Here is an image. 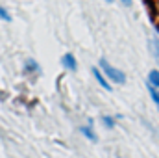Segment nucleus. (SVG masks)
Returning a JSON list of instances; mask_svg holds the SVG:
<instances>
[{
	"mask_svg": "<svg viewBox=\"0 0 159 158\" xmlns=\"http://www.w3.org/2000/svg\"><path fill=\"white\" fill-rule=\"evenodd\" d=\"M0 19H2V21H6V22H11V15L7 13V9H6L2 4H0Z\"/></svg>",
	"mask_w": 159,
	"mask_h": 158,
	"instance_id": "nucleus-11",
	"label": "nucleus"
},
{
	"mask_svg": "<svg viewBox=\"0 0 159 158\" xmlns=\"http://www.w3.org/2000/svg\"><path fill=\"white\" fill-rule=\"evenodd\" d=\"M156 32H157V36H159V22H157V26H156Z\"/></svg>",
	"mask_w": 159,
	"mask_h": 158,
	"instance_id": "nucleus-13",
	"label": "nucleus"
},
{
	"mask_svg": "<svg viewBox=\"0 0 159 158\" xmlns=\"http://www.w3.org/2000/svg\"><path fill=\"white\" fill-rule=\"evenodd\" d=\"M150 50H152V54H154L156 63L159 65V41L157 39H150Z\"/></svg>",
	"mask_w": 159,
	"mask_h": 158,
	"instance_id": "nucleus-8",
	"label": "nucleus"
},
{
	"mask_svg": "<svg viewBox=\"0 0 159 158\" xmlns=\"http://www.w3.org/2000/svg\"><path fill=\"white\" fill-rule=\"evenodd\" d=\"M148 93H150V97L154 99V102L157 104V108H159V91L156 89V87H152V86L148 84Z\"/></svg>",
	"mask_w": 159,
	"mask_h": 158,
	"instance_id": "nucleus-10",
	"label": "nucleus"
},
{
	"mask_svg": "<svg viewBox=\"0 0 159 158\" xmlns=\"http://www.w3.org/2000/svg\"><path fill=\"white\" fill-rule=\"evenodd\" d=\"M91 73H93V77L96 78V82H98V84H100V86H102V87H104L106 91H113V87H111V84L107 82V78H106V77L102 75V71H100L98 67H93V69H91Z\"/></svg>",
	"mask_w": 159,
	"mask_h": 158,
	"instance_id": "nucleus-4",
	"label": "nucleus"
},
{
	"mask_svg": "<svg viewBox=\"0 0 159 158\" xmlns=\"http://www.w3.org/2000/svg\"><path fill=\"white\" fill-rule=\"evenodd\" d=\"M98 69H100V71H102V75L107 78V82L111 80V82H115V84H119V86L126 84V75H124L120 69L113 67L106 58H100V62H98Z\"/></svg>",
	"mask_w": 159,
	"mask_h": 158,
	"instance_id": "nucleus-1",
	"label": "nucleus"
},
{
	"mask_svg": "<svg viewBox=\"0 0 159 158\" xmlns=\"http://www.w3.org/2000/svg\"><path fill=\"white\" fill-rule=\"evenodd\" d=\"M120 2H122L124 6H131V0H120Z\"/></svg>",
	"mask_w": 159,
	"mask_h": 158,
	"instance_id": "nucleus-12",
	"label": "nucleus"
},
{
	"mask_svg": "<svg viewBox=\"0 0 159 158\" xmlns=\"http://www.w3.org/2000/svg\"><path fill=\"white\" fill-rule=\"evenodd\" d=\"M102 123H104L106 128H113V126H115V117H111V116H102Z\"/></svg>",
	"mask_w": 159,
	"mask_h": 158,
	"instance_id": "nucleus-9",
	"label": "nucleus"
},
{
	"mask_svg": "<svg viewBox=\"0 0 159 158\" xmlns=\"http://www.w3.org/2000/svg\"><path fill=\"white\" fill-rule=\"evenodd\" d=\"M24 73H41L39 63H37L34 58H28V60L24 62Z\"/></svg>",
	"mask_w": 159,
	"mask_h": 158,
	"instance_id": "nucleus-6",
	"label": "nucleus"
},
{
	"mask_svg": "<svg viewBox=\"0 0 159 158\" xmlns=\"http://www.w3.org/2000/svg\"><path fill=\"white\" fill-rule=\"evenodd\" d=\"M80 132H81L89 141H93V143H96V141H98V136H96V132L93 130V121H89V125H87V126H80Z\"/></svg>",
	"mask_w": 159,
	"mask_h": 158,
	"instance_id": "nucleus-5",
	"label": "nucleus"
},
{
	"mask_svg": "<svg viewBox=\"0 0 159 158\" xmlns=\"http://www.w3.org/2000/svg\"><path fill=\"white\" fill-rule=\"evenodd\" d=\"M61 65H63L67 71H70V73H76V71H78V62H76V58H74L70 52H67V54L61 58Z\"/></svg>",
	"mask_w": 159,
	"mask_h": 158,
	"instance_id": "nucleus-3",
	"label": "nucleus"
},
{
	"mask_svg": "<svg viewBox=\"0 0 159 158\" xmlns=\"http://www.w3.org/2000/svg\"><path fill=\"white\" fill-rule=\"evenodd\" d=\"M104 2H107V4H111V2H113V0H104Z\"/></svg>",
	"mask_w": 159,
	"mask_h": 158,
	"instance_id": "nucleus-14",
	"label": "nucleus"
},
{
	"mask_svg": "<svg viewBox=\"0 0 159 158\" xmlns=\"http://www.w3.org/2000/svg\"><path fill=\"white\" fill-rule=\"evenodd\" d=\"M148 84L152 87H159V71L157 69H154V71L148 73Z\"/></svg>",
	"mask_w": 159,
	"mask_h": 158,
	"instance_id": "nucleus-7",
	"label": "nucleus"
},
{
	"mask_svg": "<svg viewBox=\"0 0 159 158\" xmlns=\"http://www.w3.org/2000/svg\"><path fill=\"white\" fill-rule=\"evenodd\" d=\"M144 7L148 9V17L152 22H159V4L156 0H143Z\"/></svg>",
	"mask_w": 159,
	"mask_h": 158,
	"instance_id": "nucleus-2",
	"label": "nucleus"
}]
</instances>
